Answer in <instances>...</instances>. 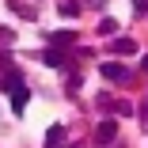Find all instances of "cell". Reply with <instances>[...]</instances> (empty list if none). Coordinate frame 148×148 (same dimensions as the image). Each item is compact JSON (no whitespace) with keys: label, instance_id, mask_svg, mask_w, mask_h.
<instances>
[{"label":"cell","instance_id":"obj_4","mask_svg":"<svg viewBox=\"0 0 148 148\" xmlns=\"http://www.w3.org/2000/svg\"><path fill=\"white\" fill-rule=\"evenodd\" d=\"M110 53L129 57V53H137V42H133V38H114V42H110Z\"/></svg>","mask_w":148,"mask_h":148},{"label":"cell","instance_id":"obj_6","mask_svg":"<svg viewBox=\"0 0 148 148\" xmlns=\"http://www.w3.org/2000/svg\"><path fill=\"white\" fill-rule=\"evenodd\" d=\"M69 42H76V34H72V31H57V34H49V46H57V49L69 46Z\"/></svg>","mask_w":148,"mask_h":148},{"label":"cell","instance_id":"obj_8","mask_svg":"<svg viewBox=\"0 0 148 148\" xmlns=\"http://www.w3.org/2000/svg\"><path fill=\"white\" fill-rule=\"evenodd\" d=\"M110 110H114L118 118H129V114H133V103H125V99H118V103H114Z\"/></svg>","mask_w":148,"mask_h":148},{"label":"cell","instance_id":"obj_5","mask_svg":"<svg viewBox=\"0 0 148 148\" xmlns=\"http://www.w3.org/2000/svg\"><path fill=\"white\" fill-rule=\"evenodd\" d=\"M95 137H99V144H110V140L118 137V122H114V118H106V122L99 125V133H95Z\"/></svg>","mask_w":148,"mask_h":148},{"label":"cell","instance_id":"obj_11","mask_svg":"<svg viewBox=\"0 0 148 148\" xmlns=\"http://www.w3.org/2000/svg\"><path fill=\"white\" fill-rule=\"evenodd\" d=\"M140 69H148V53H144V61H140Z\"/></svg>","mask_w":148,"mask_h":148},{"label":"cell","instance_id":"obj_3","mask_svg":"<svg viewBox=\"0 0 148 148\" xmlns=\"http://www.w3.org/2000/svg\"><path fill=\"white\" fill-rule=\"evenodd\" d=\"M42 148H65V125H49L46 133V144Z\"/></svg>","mask_w":148,"mask_h":148},{"label":"cell","instance_id":"obj_2","mask_svg":"<svg viewBox=\"0 0 148 148\" xmlns=\"http://www.w3.org/2000/svg\"><path fill=\"white\" fill-rule=\"evenodd\" d=\"M27 103H31V87L19 84L15 91H12V110H15V114H23V110H27Z\"/></svg>","mask_w":148,"mask_h":148},{"label":"cell","instance_id":"obj_1","mask_svg":"<svg viewBox=\"0 0 148 148\" xmlns=\"http://www.w3.org/2000/svg\"><path fill=\"white\" fill-rule=\"evenodd\" d=\"M99 72H103L106 80H118V84H122V80H129L125 65H118V61H103V65H99Z\"/></svg>","mask_w":148,"mask_h":148},{"label":"cell","instance_id":"obj_7","mask_svg":"<svg viewBox=\"0 0 148 148\" xmlns=\"http://www.w3.org/2000/svg\"><path fill=\"white\" fill-rule=\"evenodd\" d=\"M42 61L57 69V65H65V53H61V49H57V46H53V49H46V53H42Z\"/></svg>","mask_w":148,"mask_h":148},{"label":"cell","instance_id":"obj_10","mask_svg":"<svg viewBox=\"0 0 148 148\" xmlns=\"http://www.w3.org/2000/svg\"><path fill=\"white\" fill-rule=\"evenodd\" d=\"M133 8H137V15H144L148 12V0H133Z\"/></svg>","mask_w":148,"mask_h":148},{"label":"cell","instance_id":"obj_9","mask_svg":"<svg viewBox=\"0 0 148 148\" xmlns=\"http://www.w3.org/2000/svg\"><path fill=\"white\" fill-rule=\"evenodd\" d=\"M114 31H118L114 19H99V34H114Z\"/></svg>","mask_w":148,"mask_h":148}]
</instances>
